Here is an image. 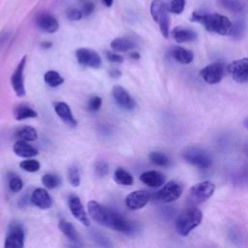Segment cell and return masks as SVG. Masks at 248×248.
Segmentation results:
<instances>
[{
	"instance_id": "cell-1",
	"label": "cell",
	"mask_w": 248,
	"mask_h": 248,
	"mask_svg": "<svg viewBox=\"0 0 248 248\" xmlns=\"http://www.w3.org/2000/svg\"><path fill=\"white\" fill-rule=\"evenodd\" d=\"M87 209L89 216L102 226L126 234H131L136 231V227L131 221L113 211L108 210L94 200L88 202Z\"/></svg>"
},
{
	"instance_id": "cell-2",
	"label": "cell",
	"mask_w": 248,
	"mask_h": 248,
	"mask_svg": "<svg viewBox=\"0 0 248 248\" xmlns=\"http://www.w3.org/2000/svg\"><path fill=\"white\" fill-rule=\"evenodd\" d=\"M190 20L202 24L208 32L221 36L230 35L232 27L231 20L220 14H206L195 11L192 13Z\"/></svg>"
},
{
	"instance_id": "cell-3",
	"label": "cell",
	"mask_w": 248,
	"mask_h": 248,
	"mask_svg": "<svg viewBox=\"0 0 248 248\" xmlns=\"http://www.w3.org/2000/svg\"><path fill=\"white\" fill-rule=\"evenodd\" d=\"M202 212L195 205L185 208L176 218L175 230L182 236L188 235L202 221Z\"/></svg>"
},
{
	"instance_id": "cell-4",
	"label": "cell",
	"mask_w": 248,
	"mask_h": 248,
	"mask_svg": "<svg viewBox=\"0 0 248 248\" xmlns=\"http://www.w3.org/2000/svg\"><path fill=\"white\" fill-rule=\"evenodd\" d=\"M183 160L188 164L200 169V170H207L212 165V158L210 154L199 147H189L185 148L181 154Z\"/></svg>"
},
{
	"instance_id": "cell-5",
	"label": "cell",
	"mask_w": 248,
	"mask_h": 248,
	"mask_svg": "<svg viewBox=\"0 0 248 248\" xmlns=\"http://www.w3.org/2000/svg\"><path fill=\"white\" fill-rule=\"evenodd\" d=\"M150 14L154 21L158 24L164 38L170 35V16L169 11L164 0H153L150 5Z\"/></svg>"
},
{
	"instance_id": "cell-6",
	"label": "cell",
	"mask_w": 248,
	"mask_h": 248,
	"mask_svg": "<svg viewBox=\"0 0 248 248\" xmlns=\"http://www.w3.org/2000/svg\"><path fill=\"white\" fill-rule=\"evenodd\" d=\"M215 185L209 180H204L194 184L188 192V202L190 205H198L207 201L214 193Z\"/></svg>"
},
{
	"instance_id": "cell-7",
	"label": "cell",
	"mask_w": 248,
	"mask_h": 248,
	"mask_svg": "<svg viewBox=\"0 0 248 248\" xmlns=\"http://www.w3.org/2000/svg\"><path fill=\"white\" fill-rule=\"evenodd\" d=\"M183 192V186L175 180H170L156 193V198L163 202H171L177 200Z\"/></svg>"
},
{
	"instance_id": "cell-8",
	"label": "cell",
	"mask_w": 248,
	"mask_h": 248,
	"mask_svg": "<svg viewBox=\"0 0 248 248\" xmlns=\"http://www.w3.org/2000/svg\"><path fill=\"white\" fill-rule=\"evenodd\" d=\"M225 74V65L222 62L211 63L200 71V76L208 84L220 82Z\"/></svg>"
},
{
	"instance_id": "cell-9",
	"label": "cell",
	"mask_w": 248,
	"mask_h": 248,
	"mask_svg": "<svg viewBox=\"0 0 248 248\" xmlns=\"http://www.w3.org/2000/svg\"><path fill=\"white\" fill-rule=\"evenodd\" d=\"M227 71L231 74L232 78L238 83L248 81V57L240 58L231 62Z\"/></svg>"
},
{
	"instance_id": "cell-10",
	"label": "cell",
	"mask_w": 248,
	"mask_h": 248,
	"mask_svg": "<svg viewBox=\"0 0 248 248\" xmlns=\"http://www.w3.org/2000/svg\"><path fill=\"white\" fill-rule=\"evenodd\" d=\"M76 57L78 62L85 67L98 69L102 64L101 56L93 49L80 47L76 50Z\"/></svg>"
},
{
	"instance_id": "cell-11",
	"label": "cell",
	"mask_w": 248,
	"mask_h": 248,
	"mask_svg": "<svg viewBox=\"0 0 248 248\" xmlns=\"http://www.w3.org/2000/svg\"><path fill=\"white\" fill-rule=\"evenodd\" d=\"M25 64H26V56H23L21 60L18 62V64L16 65L11 77V84L17 97H23L25 95L24 76H23Z\"/></svg>"
},
{
	"instance_id": "cell-12",
	"label": "cell",
	"mask_w": 248,
	"mask_h": 248,
	"mask_svg": "<svg viewBox=\"0 0 248 248\" xmlns=\"http://www.w3.org/2000/svg\"><path fill=\"white\" fill-rule=\"evenodd\" d=\"M150 201V194L144 190L133 191L125 199L127 207L132 210H137L144 207Z\"/></svg>"
},
{
	"instance_id": "cell-13",
	"label": "cell",
	"mask_w": 248,
	"mask_h": 248,
	"mask_svg": "<svg viewBox=\"0 0 248 248\" xmlns=\"http://www.w3.org/2000/svg\"><path fill=\"white\" fill-rule=\"evenodd\" d=\"M24 245V231L19 224H13L7 234L4 246L6 248H22Z\"/></svg>"
},
{
	"instance_id": "cell-14",
	"label": "cell",
	"mask_w": 248,
	"mask_h": 248,
	"mask_svg": "<svg viewBox=\"0 0 248 248\" xmlns=\"http://www.w3.org/2000/svg\"><path fill=\"white\" fill-rule=\"evenodd\" d=\"M112 96L116 104L125 110H132L136 107V102L133 97L120 85H115L112 88Z\"/></svg>"
},
{
	"instance_id": "cell-15",
	"label": "cell",
	"mask_w": 248,
	"mask_h": 248,
	"mask_svg": "<svg viewBox=\"0 0 248 248\" xmlns=\"http://www.w3.org/2000/svg\"><path fill=\"white\" fill-rule=\"evenodd\" d=\"M68 205L70 208V211L72 213V215L78 220L79 221L82 225H84L85 227H88L90 225V220L89 217L79 200L78 197L77 196H71L69 198L68 201Z\"/></svg>"
},
{
	"instance_id": "cell-16",
	"label": "cell",
	"mask_w": 248,
	"mask_h": 248,
	"mask_svg": "<svg viewBox=\"0 0 248 248\" xmlns=\"http://www.w3.org/2000/svg\"><path fill=\"white\" fill-rule=\"evenodd\" d=\"M36 23L41 30L46 33H54L59 28L57 19L52 15L47 13L40 14L36 18Z\"/></svg>"
},
{
	"instance_id": "cell-17",
	"label": "cell",
	"mask_w": 248,
	"mask_h": 248,
	"mask_svg": "<svg viewBox=\"0 0 248 248\" xmlns=\"http://www.w3.org/2000/svg\"><path fill=\"white\" fill-rule=\"evenodd\" d=\"M53 108H54V110H55L56 114L58 115V117L65 124H67L71 127H75L77 125V120L74 117V114H73L69 105H67L64 102H56L53 104Z\"/></svg>"
},
{
	"instance_id": "cell-18",
	"label": "cell",
	"mask_w": 248,
	"mask_h": 248,
	"mask_svg": "<svg viewBox=\"0 0 248 248\" xmlns=\"http://www.w3.org/2000/svg\"><path fill=\"white\" fill-rule=\"evenodd\" d=\"M31 202L34 205L41 209L49 208L52 204L51 197L44 188H37L31 195Z\"/></svg>"
},
{
	"instance_id": "cell-19",
	"label": "cell",
	"mask_w": 248,
	"mask_h": 248,
	"mask_svg": "<svg viewBox=\"0 0 248 248\" xmlns=\"http://www.w3.org/2000/svg\"><path fill=\"white\" fill-rule=\"evenodd\" d=\"M140 179L143 184L152 188H157L164 185L166 180L165 175L162 172L157 170L144 171L140 174Z\"/></svg>"
},
{
	"instance_id": "cell-20",
	"label": "cell",
	"mask_w": 248,
	"mask_h": 248,
	"mask_svg": "<svg viewBox=\"0 0 248 248\" xmlns=\"http://www.w3.org/2000/svg\"><path fill=\"white\" fill-rule=\"evenodd\" d=\"M170 34H171V37L174 39V41L179 44L193 42L198 38V34L194 30L183 27V26L174 27L171 30Z\"/></svg>"
},
{
	"instance_id": "cell-21",
	"label": "cell",
	"mask_w": 248,
	"mask_h": 248,
	"mask_svg": "<svg viewBox=\"0 0 248 248\" xmlns=\"http://www.w3.org/2000/svg\"><path fill=\"white\" fill-rule=\"evenodd\" d=\"M14 152L22 158H31L38 155V150L33 145L29 144L28 141L21 140H18L14 144Z\"/></svg>"
},
{
	"instance_id": "cell-22",
	"label": "cell",
	"mask_w": 248,
	"mask_h": 248,
	"mask_svg": "<svg viewBox=\"0 0 248 248\" xmlns=\"http://www.w3.org/2000/svg\"><path fill=\"white\" fill-rule=\"evenodd\" d=\"M170 56L180 64H190L194 59V54L191 50L182 46H173L170 49Z\"/></svg>"
},
{
	"instance_id": "cell-23",
	"label": "cell",
	"mask_w": 248,
	"mask_h": 248,
	"mask_svg": "<svg viewBox=\"0 0 248 248\" xmlns=\"http://www.w3.org/2000/svg\"><path fill=\"white\" fill-rule=\"evenodd\" d=\"M58 227L60 229V231L72 241L74 242H78L79 240L78 237V233L76 230V228L73 226V224L71 222H69L68 220L65 219H61L59 221Z\"/></svg>"
},
{
	"instance_id": "cell-24",
	"label": "cell",
	"mask_w": 248,
	"mask_h": 248,
	"mask_svg": "<svg viewBox=\"0 0 248 248\" xmlns=\"http://www.w3.org/2000/svg\"><path fill=\"white\" fill-rule=\"evenodd\" d=\"M110 46L115 51L124 52V51H128V50L133 49L136 46V45H135V43L131 39H128V38H115L114 40L111 41Z\"/></svg>"
},
{
	"instance_id": "cell-25",
	"label": "cell",
	"mask_w": 248,
	"mask_h": 248,
	"mask_svg": "<svg viewBox=\"0 0 248 248\" xmlns=\"http://www.w3.org/2000/svg\"><path fill=\"white\" fill-rule=\"evenodd\" d=\"M219 4L232 13H242L246 9L245 0H218Z\"/></svg>"
},
{
	"instance_id": "cell-26",
	"label": "cell",
	"mask_w": 248,
	"mask_h": 248,
	"mask_svg": "<svg viewBox=\"0 0 248 248\" xmlns=\"http://www.w3.org/2000/svg\"><path fill=\"white\" fill-rule=\"evenodd\" d=\"M114 180L116 183L120 184V185H125V186H129L132 185L134 182V177L133 175L127 171L126 170L122 169V168H118L115 170L114 171Z\"/></svg>"
},
{
	"instance_id": "cell-27",
	"label": "cell",
	"mask_w": 248,
	"mask_h": 248,
	"mask_svg": "<svg viewBox=\"0 0 248 248\" xmlns=\"http://www.w3.org/2000/svg\"><path fill=\"white\" fill-rule=\"evenodd\" d=\"M14 115L16 120H24V119H28V118L37 117L38 113L31 108L22 105V106H18L17 108H16V109L14 111Z\"/></svg>"
},
{
	"instance_id": "cell-28",
	"label": "cell",
	"mask_w": 248,
	"mask_h": 248,
	"mask_svg": "<svg viewBox=\"0 0 248 248\" xmlns=\"http://www.w3.org/2000/svg\"><path fill=\"white\" fill-rule=\"evenodd\" d=\"M16 136L17 140H21L25 141H33V140H36L38 138L37 131L31 126L22 127L19 131H17Z\"/></svg>"
},
{
	"instance_id": "cell-29",
	"label": "cell",
	"mask_w": 248,
	"mask_h": 248,
	"mask_svg": "<svg viewBox=\"0 0 248 248\" xmlns=\"http://www.w3.org/2000/svg\"><path fill=\"white\" fill-rule=\"evenodd\" d=\"M44 79H45V82L49 85L50 87H57L59 86L60 84L63 83L64 79L63 78L55 71H47L45 76H44Z\"/></svg>"
},
{
	"instance_id": "cell-30",
	"label": "cell",
	"mask_w": 248,
	"mask_h": 248,
	"mask_svg": "<svg viewBox=\"0 0 248 248\" xmlns=\"http://www.w3.org/2000/svg\"><path fill=\"white\" fill-rule=\"evenodd\" d=\"M149 160L153 164H155L157 166H160V167H167L170 164V161L168 158V156L161 153V152H158V151L151 152L149 154Z\"/></svg>"
},
{
	"instance_id": "cell-31",
	"label": "cell",
	"mask_w": 248,
	"mask_h": 248,
	"mask_svg": "<svg viewBox=\"0 0 248 248\" xmlns=\"http://www.w3.org/2000/svg\"><path fill=\"white\" fill-rule=\"evenodd\" d=\"M165 2L169 13L181 14L185 8V0H166Z\"/></svg>"
},
{
	"instance_id": "cell-32",
	"label": "cell",
	"mask_w": 248,
	"mask_h": 248,
	"mask_svg": "<svg viewBox=\"0 0 248 248\" xmlns=\"http://www.w3.org/2000/svg\"><path fill=\"white\" fill-rule=\"evenodd\" d=\"M67 177L69 180V183L74 186V187H78L80 184V176H79V171L78 169L76 166H71L68 169L67 171Z\"/></svg>"
},
{
	"instance_id": "cell-33",
	"label": "cell",
	"mask_w": 248,
	"mask_h": 248,
	"mask_svg": "<svg viewBox=\"0 0 248 248\" xmlns=\"http://www.w3.org/2000/svg\"><path fill=\"white\" fill-rule=\"evenodd\" d=\"M42 182L44 186L47 189H54L60 184V179L58 176L50 173H46L42 177Z\"/></svg>"
},
{
	"instance_id": "cell-34",
	"label": "cell",
	"mask_w": 248,
	"mask_h": 248,
	"mask_svg": "<svg viewBox=\"0 0 248 248\" xmlns=\"http://www.w3.org/2000/svg\"><path fill=\"white\" fill-rule=\"evenodd\" d=\"M19 167L28 172H36L40 170V163L34 159H26L20 162Z\"/></svg>"
},
{
	"instance_id": "cell-35",
	"label": "cell",
	"mask_w": 248,
	"mask_h": 248,
	"mask_svg": "<svg viewBox=\"0 0 248 248\" xmlns=\"http://www.w3.org/2000/svg\"><path fill=\"white\" fill-rule=\"evenodd\" d=\"M23 187V182L17 175H13L9 180V188L12 192L17 193Z\"/></svg>"
},
{
	"instance_id": "cell-36",
	"label": "cell",
	"mask_w": 248,
	"mask_h": 248,
	"mask_svg": "<svg viewBox=\"0 0 248 248\" xmlns=\"http://www.w3.org/2000/svg\"><path fill=\"white\" fill-rule=\"evenodd\" d=\"M244 28H245V24L242 21H237L234 24H232L230 35H232L234 38H239L242 36L244 32Z\"/></svg>"
},
{
	"instance_id": "cell-37",
	"label": "cell",
	"mask_w": 248,
	"mask_h": 248,
	"mask_svg": "<svg viewBox=\"0 0 248 248\" xmlns=\"http://www.w3.org/2000/svg\"><path fill=\"white\" fill-rule=\"evenodd\" d=\"M95 170H96L97 175H99L100 177H103V176H106L108 173L109 168H108V165L106 162L99 161L95 165Z\"/></svg>"
},
{
	"instance_id": "cell-38",
	"label": "cell",
	"mask_w": 248,
	"mask_h": 248,
	"mask_svg": "<svg viewBox=\"0 0 248 248\" xmlns=\"http://www.w3.org/2000/svg\"><path fill=\"white\" fill-rule=\"evenodd\" d=\"M102 106V98L99 96H93L88 101V109L90 111H97Z\"/></svg>"
},
{
	"instance_id": "cell-39",
	"label": "cell",
	"mask_w": 248,
	"mask_h": 248,
	"mask_svg": "<svg viewBox=\"0 0 248 248\" xmlns=\"http://www.w3.org/2000/svg\"><path fill=\"white\" fill-rule=\"evenodd\" d=\"M82 16V13L79 10L74 9V8H70L67 10V17L70 20H79Z\"/></svg>"
},
{
	"instance_id": "cell-40",
	"label": "cell",
	"mask_w": 248,
	"mask_h": 248,
	"mask_svg": "<svg viewBox=\"0 0 248 248\" xmlns=\"http://www.w3.org/2000/svg\"><path fill=\"white\" fill-rule=\"evenodd\" d=\"M106 56H107V59L109 61V62H114V63H122L124 58L123 56H121L120 54H117L115 52H111V51H107L106 52Z\"/></svg>"
},
{
	"instance_id": "cell-41",
	"label": "cell",
	"mask_w": 248,
	"mask_h": 248,
	"mask_svg": "<svg viewBox=\"0 0 248 248\" xmlns=\"http://www.w3.org/2000/svg\"><path fill=\"white\" fill-rule=\"evenodd\" d=\"M235 181H237V185H240L242 183L247 184L248 183V170H244V171L238 172L235 176Z\"/></svg>"
},
{
	"instance_id": "cell-42",
	"label": "cell",
	"mask_w": 248,
	"mask_h": 248,
	"mask_svg": "<svg viewBox=\"0 0 248 248\" xmlns=\"http://www.w3.org/2000/svg\"><path fill=\"white\" fill-rule=\"evenodd\" d=\"M229 235H230V238L233 241H238L240 242V240L242 239V235H241V232H239V230L236 229V228H232L230 231H229Z\"/></svg>"
},
{
	"instance_id": "cell-43",
	"label": "cell",
	"mask_w": 248,
	"mask_h": 248,
	"mask_svg": "<svg viewBox=\"0 0 248 248\" xmlns=\"http://www.w3.org/2000/svg\"><path fill=\"white\" fill-rule=\"evenodd\" d=\"M95 9V6L92 2H86L82 8H81V13H82V16H89L93 13Z\"/></svg>"
},
{
	"instance_id": "cell-44",
	"label": "cell",
	"mask_w": 248,
	"mask_h": 248,
	"mask_svg": "<svg viewBox=\"0 0 248 248\" xmlns=\"http://www.w3.org/2000/svg\"><path fill=\"white\" fill-rule=\"evenodd\" d=\"M102 2H103V4H104L105 6L110 7V6L112 5V3H113V0H102Z\"/></svg>"
},
{
	"instance_id": "cell-45",
	"label": "cell",
	"mask_w": 248,
	"mask_h": 248,
	"mask_svg": "<svg viewBox=\"0 0 248 248\" xmlns=\"http://www.w3.org/2000/svg\"><path fill=\"white\" fill-rule=\"evenodd\" d=\"M130 56H131L133 59H139V58H140L139 52H132V53L130 54Z\"/></svg>"
},
{
	"instance_id": "cell-46",
	"label": "cell",
	"mask_w": 248,
	"mask_h": 248,
	"mask_svg": "<svg viewBox=\"0 0 248 248\" xmlns=\"http://www.w3.org/2000/svg\"><path fill=\"white\" fill-rule=\"evenodd\" d=\"M120 75H121V73H120L119 71H117V70H113L112 73H111V76H112V77H118V76H120Z\"/></svg>"
},
{
	"instance_id": "cell-47",
	"label": "cell",
	"mask_w": 248,
	"mask_h": 248,
	"mask_svg": "<svg viewBox=\"0 0 248 248\" xmlns=\"http://www.w3.org/2000/svg\"><path fill=\"white\" fill-rule=\"evenodd\" d=\"M243 126H244L246 129H248V116H246V117L244 118V120H243Z\"/></svg>"
},
{
	"instance_id": "cell-48",
	"label": "cell",
	"mask_w": 248,
	"mask_h": 248,
	"mask_svg": "<svg viewBox=\"0 0 248 248\" xmlns=\"http://www.w3.org/2000/svg\"><path fill=\"white\" fill-rule=\"evenodd\" d=\"M50 46H51L50 43H44V44H43V46H45V47H49Z\"/></svg>"
}]
</instances>
